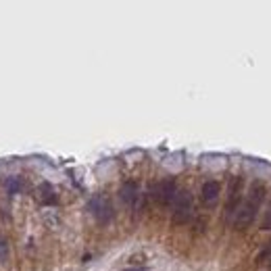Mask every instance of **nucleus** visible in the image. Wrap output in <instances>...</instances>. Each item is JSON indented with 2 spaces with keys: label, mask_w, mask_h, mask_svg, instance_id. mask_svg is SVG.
Listing matches in <instances>:
<instances>
[{
  "label": "nucleus",
  "mask_w": 271,
  "mask_h": 271,
  "mask_svg": "<svg viewBox=\"0 0 271 271\" xmlns=\"http://www.w3.org/2000/svg\"><path fill=\"white\" fill-rule=\"evenodd\" d=\"M240 196H242V178H234L232 186H230V198H228V205H226V213L228 219L236 217L240 209Z\"/></svg>",
  "instance_id": "nucleus-5"
},
{
  "label": "nucleus",
  "mask_w": 271,
  "mask_h": 271,
  "mask_svg": "<svg viewBox=\"0 0 271 271\" xmlns=\"http://www.w3.org/2000/svg\"><path fill=\"white\" fill-rule=\"evenodd\" d=\"M263 198H265V186L261 182H255L249 190V196H246V203L240 205L238 213H236V217H234V226L238 230L249 228L253 223V219L257 217L261 205H263Z\"/></svg>",
  "instance_id": "nucleus-1"
},
{
  "label": "nucleus",
  "mask_w": 271,
  "mask_h": 271,
  "mask_svg": "<svg viewBox=\"0 0 271 271\" xmlns=\"http://www.w3.org/2000/svg\"><path fill=\"white\" fill-rule=\"evenodd\" d=\"M88 211L92 213V217L96 221H100V223H109L113 219V215H115L111 200H109V196H104V194L92 196L90 203H88Z\"/></svg>",
  "instance_id": "nucleus-3"
},
{
  "label": "nucleus",
  "mask_w": 271,
  "mask_h": 271,
  "mask_svg": "<svg viewBox=\"0 0 271 271\" xmlns=\"http://www.w3.org/2000/svg\"><path fill=\"white\" fill-rule=\"evenodd\" d=\"M194 211V198L188 190H178V196L173 200V217L171 221L175 226H184V223L190 221Z\"/></svg>",
  "instance_id": "nucleus-2"
},
{
  "label": "nucleus",
  "mask_w": 271,
  "mask_h": 271,
  "mask_svg": "<svg viewBox=\"0 0 271 271\" xmlns=\"http://www.w3.org/2000/svg\"><path fill=\"white\" fill-rule=\"evenodd\" d=\"M40 192H42V203H46V205L56 203V196H54V192H52V188H50V186H42V188H40Z\"/></svg>",
  "instance_id": "nucleus-8"
},
{
  "label": "nucleus",
  "mask_w": 271,
  "mask_h": 271,
  "mask_svg": "<svg viewBox=\"0 0 271 271\" xmlns=\"http://www.w3.org/2000/svg\"><path fill=\"white\" fill-rule=\"evenodd\" d=\"M119 194H121V200L125 205H136V200H138V196H140V190H138V184H134V182H127V184H123L121 186V190H119Z\"/></svg>",
  "instance_id": "nucleus-7"
},
{
  "label": "nucleus",
  "mask_w": 271,
  "mask_h": 271,
  "mask_svg": "<svg viewBox=\"0 0 271 271\" xmlns=\"http://www.w3.org/2000/svg\"><path fill=\"white\" fill-rule=\"evenodd\" d=\"M6 186H8V190H10V192H17L19 188H21V184H19V180H17V178L8 180V182H6Z\"/></svg>",
  "instance_id": "nucleus-10"
},
{
  "label": "nucleus",
  "mask_w": 271,
  "mask_h": 271,
  "mask_svg": "<svg viewBox=\"0 0 271 271\" xmlns=\"http://www.w3.org/2000/svg\"><path fill=\"white\" fill-rule=\"evenodd\" d=\"M269 255H271V242H269V246H267L265 251H261V255H259V261H263V259H267Z\"/></svg>",
  "instance_id": "nucleus-11"
},
{
  "label": "nucleus",
  "mask_w": 271,
  "mask_h": 271,
  "mask_svg": "<svg viewBox=\"0 0 271 271\" xmlns=\"http://www.w3.org/2000/svg\"><path fill=\"white\" fill-rule=\"evenodd\" d=\"M269 271H271V265H269Z\"/></svg>",
  "instance_id": "nucleus-12"
},
{
  "label": "nucleus",
  "mask_w": 271,
  "mask_h": 271,
  "mask_svg": "<svg viewBox=\"0 0 271 271\" xmlns=\"http://www.w3.org/2000/svg\"><path fill=\"white\" fill-rule=\"evenodd\" d=\"M261 230H271V203H269L267 211H263V223H261Z\"/></svg>",
  "instance_id": "nucleus-9"
},
{
  "label": "nucleus",
  "mask_w": 271,
  "mask_h": 271,
  "mask_svg": "<svg viewBox=\"0 0 271 271\" xmlns=\"http://www.w3.org/2000/svg\"><path fill=\"white\" fill-rule=\"evenodd\" d=\"M175 196H178V186L173 180H165L161 184H157L155 188V200L161 205H173Z\"/></svg>",
  "instance_id": "nucleus-4"
},
{
  "label": "nucleus",
  "mask_w": 271,
  "mask_h": 271,
  "mask_svg": "<svg viewBox=\"0 0 271 271\" xmlns=\"http://www.w3.org/2000/svg\"><path fill=\"white\" fill-rule=\"evenodd\" d=\"M219 192H221V188L217 182H205L203 184V200H205V205H215L217 203V198H219Z\"/></svg>",
  "instance_id": "nucleus-6"
}]
</instances>
